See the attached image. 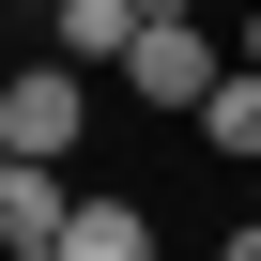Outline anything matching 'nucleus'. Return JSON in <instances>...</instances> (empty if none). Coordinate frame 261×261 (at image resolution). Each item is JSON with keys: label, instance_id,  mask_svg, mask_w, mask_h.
Here are the masks:
<instances>
[{"label": "nucleus", "instance_id": "2", "mask_svg": "<svg viewBox=\"0 0 261 261\" xmlns=\"http://www.w3.org/2000/svg\"><path fill=\"white\" fill-rule=\"evenodd\" d=\"M123 77H139V108H185V123H200V92L230 77V46H215L200 16H139V46H123Z\"/></svg>", "mask_w": 261, "mask_h": 261}, {"label": "nucleus", "instance_id": "1", "mask_svg": "<svg viewBox=\"0 0 261 261\" xmlns=\"http://www.w3.org/2000/svg\"><path fill=\"white\" fill-rule=\"evenodd\" d=\"M77 139H92V77L77 62H16V77H0V154H46L62 169Z\"/></svg>", "mask_w": 261, "mask_h": 261}, {"label": "nucleus", "instance_id": "8", "mask_svg": "<svg viewBox=\"0 0 261 261\" xmlns=\"http://www.w3.org/2000/svg\"><path fill=\"white\" fill-rule=\"evenodd\" d=\"M215 261H261V230H230V246H215Z\"/></svg>", "mask_w": 261, "mask_h": 261}, {"label": "nucleus", "instance_id": "7", "mask_svg": "<svg viewBox=\"0 0 261 261\" xmlns=\"http://www.w3.org/2000/svg\"><path fill=\"white\" fill-rule=\"evenodd\" d=\"M230 62H261V0H246V46H230Z\"/></svg>", "mask_w": 261, "mask_h": 261}, {"label": "nucleus", "instance_id": "5", "mask_svg": "<svg viewBox=\"0 0 261 261\" xmlns=\"http://www.w3.org/2000/svg\"><path fill=\"white\" fill-rule=\"evenodd\" d=\"M62 261H154V215H139V200H77Z\"/></svg>", "mask_w": 261, "mask_h": 261}, {"label": "nucleus", "instance_id": "3", "mask_svg": "<svg viewBox=\"0 0 261 261\" xmlns=\"http://www.w3.org/2000/svg\"><path fill=\"white\" fill-rule=\"evenodd\" d=\"M62 230H77V185L46 154H0V261H62Z\"/></svg>", "mask_w": 261, "mask_h": 261}, {"label": "nucleus", "instance_id": "6", "mask_svg": "<svg viewBox=\"0 0 261 261\" xmlns=\"http://www.w3.org/2000/svg\"><path fill=\"white\" fill-rule=\"evenodd\" d=\"M200 139H215V154H261V62H230V77L200 92Z\"/></svg>", "mask_w": 261, "mask_h": 261}, {"label": "nucleus", "instance_id": "4", "mask_svg": "<svg viewBox=\"0 0 261 261\" xmlns=\"http://www.w3.org/2000/svg\"><path fill=\"white\" fill-rule=\"evenodd\" d=\"M139 16H154V0H46V62H123V46H139Z\"/></svg>", "mask_w": 261, "mask_h": 261}]
</instances>
